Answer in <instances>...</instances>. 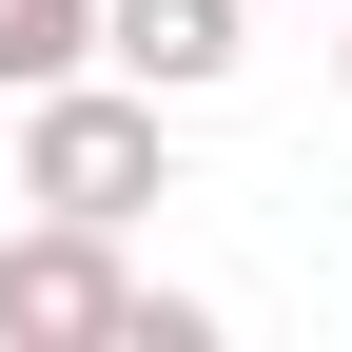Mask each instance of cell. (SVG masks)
<instances>
[{"instance_id":"1","label":"cell","mask_w":352,"mask_h":352,"mask_svg":"<svg viewBox=\"0 0 352 352\" xmlns=\"http://www.w3.org/2000/svg\"><path fill=\"white\" fill-rule=\"evenodd\" d=\"M20 196H39V215H98V235H138V215L176 196V138H157V98H138L118 59L39 78V98H20Z\"/></svg>"},{"instance_id":"2","label":"cell","mask_w":352,"mask_h":352,"mask_svg":"<svg viewBox=\"0 0 352 352\" xmlns=\"http://www.w3.org/2000/svg\"><path fill=\"white\" fill-rule=\"evenodd\" d=\"M138 333V274H118L98 215H39V235H0V352H118Z\"/></svg>"},{"instance_id":"3","label":"cell","mask_w":352,"mask_h":352,"mask_svg":"<svg viewBox=\"0 0 352 352\" xmlns=\"http://www.w3.org/2000/svg\"><path fill=\"white\" fill-rule=\"evenodd\" d=\"M98 59L138 78V98H215V78L254 59V20L235 0H98Z\"/></svg>"},{"instance_id":"4","label":"cell","mask_w":352,"mask_h":352,"mask_svg":"<svg viewBox=\"0 0 352 352\" xmlns=\"http://www.w3.org/2000/svg\"><path fill=\"white\" fill-rule=\"evenodd\" d=\"M78 59H98V0H0V118L39 78H78Z\"/></svg>"},{"instance_id":"5","label":"cell","mask_w":352,"mask_h":352,"mask_svg":"<svg viewBox=\"0 0 352 352\" xmlns=\"http://www.w3.org/2000/svg\"><path fill=\"white\" fill-rule=\"evenodd\" d=\"M0 196H20V138H0Z\"/></svg>"},{"instance_id":"6","label":"cell","mask_w":352,"mask_h":352,"mask_svg":"<svg viewBox=\"0 0 352 352\" xmlns=\"http://www.w3.org/2000/svg\"><path fill=\"white\" fill-rule=\"evenodd\" d=\"M333 78H352V39H333Z\"/></svg>"}]
</instances>
